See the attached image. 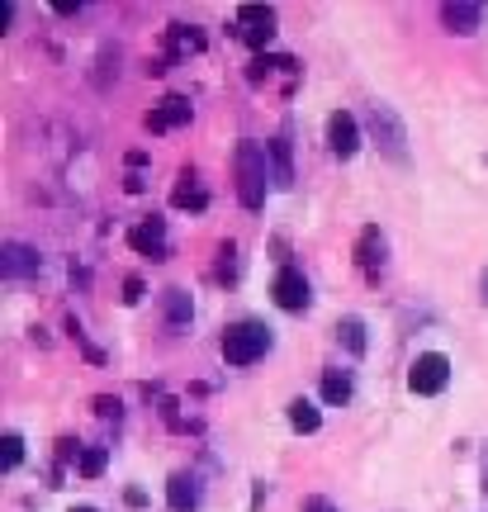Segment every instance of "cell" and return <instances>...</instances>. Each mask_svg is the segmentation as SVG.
<instances>
[{
	"label": "cell",
	"instance_id": "cell-1",
	"mask_svg": "<svg viewBox=\"0 0 488 512\" xmlns=\"http://www.w3.org/2000/svg\"><path fill=\"white\" fill-rule=\"evenodd\" d=\"M233 166H237V200L247 204V209H266V190H271L275 171H271V152L252 138H242L233 152Z\"/></svg>",
	"mask_w": 488,
	"mask_h": 512
},
{
	"label": "cell",
	"instance_id": "cell-2",
	"mask_svg": "<svg viewBox=\"0 0 488 512\" xmlns=\"http://www.w3.org/2000/svg\"><path fill=\"white\" fill-rule=\"evenodd\" d=\"M218 351H223L228 366H252V361H261L271 351V328L256 323V318H242V323H233V328L223 332Z\"/></svg>",
	"mask_w": 488,
	"mask_h": 512
},
{
	"label": "cell",
	"instance_id": "cell-3",
	"mask_svg": "<svg viewBox=\"0 0 488 512\" xmlns=\"http://www.w3.org/2000/svg\"><path fill=\"white\" fill-rule=\"evenodd\" d=\"M365 128H370V138L380 143V152L389 157V162H408V128H403V119H398L394 105L375 100V105L365 110Z\"/></svg>",
	"mask_w": 488,
	"mask_h": 512
},
{
	"label": "cell",
	"instance_id": "cell-4",
	"mask_svg": "<svg viewBox=\"0 0 488 512\" xmlns=\"http://www.w3.org/2000/svg\"><path fill=\"white\" fill-rule=\"evenodd\" d=\"M446 384H451V361H446L441 351H422L413 361V370H408V389L422 394V399H432V394H441Z\"/></svg>",
	"mask_w": 488,
	"mask_h": 512
},
{
	"label": "cell",
	"instance_id": "cell-5",
	"mask_svg": "<svg viewBox=\"0 0 488 512\" xmlns=\"http://www.w3.org/2000/svg\"><path fill=\"white\" fill-rule=\"evenodd\" d=\"M271 294H275V304L285 313H304L308 304H313V290H308V280L299 266H280L271 280Z\"/></svg>",
	"mask_w": 488,
	"mask_h": 512
},
{
	"label": "cell",
	"instance_id": "cell-6",
	"mask_svg": "<svg viewBox=\"0 0 488 512\" xmlns=\"http://www.w3.org/2000/svg\"><path fill=\"white\" fill-rule=\"evenodd\" d=\"M233 29H237V38H242V43H252L256 53H261V48L275 38V10H271V5H242Z\"/></svg>",
	"mask_w": 488,
	"mask_h": 512
},
{
	"label": "cell",
	"instance_id": "cell-7",
	"mask_svg": "<svg viewBox=\"0 0 488 512\" xmlns=\"http://www.w3.org/2000/svg\"><path fill=\"white\" fill-rule=\"evenodd\" d=\"M327 147H332V157H356V147H361V124H356V114H327Z\"/></svg>",
	"mask_w": 488,
	"mask_h": 512
},
{
	"label": "cell",
	"instance_id": "cell-8",
	"mask_svg": "<svg viewBox=\"0 0 488 512\" xmlns=\"http://www.w3.org/2000/svg\"><path fill=\"white\" fill-rule=\"evenodd\" d=\"M43 271V256L34 247H24V242H5L0 247V275L5 280H34Z\"/></svg>",
	"mask_w": 488,
	"mask_h": 512
},
{
	"label": "cell",
	"instance_id": "cell-9",
	"mask_svg": "<svg viewBox=\"0 0 488 512\" xmlns=\"http://www.w3.org/2000/svg\"><path fill=\"white\" fill-rule=\"evenodd\" d=\"M128 247L133 252L152 256V261H166L171 256V247H166V219H143L128 228Z\"/></svg>",
	"mask_w": 488,
	"mask_h": 512
},
{
	"label": "cell",
	"instance_id": "cell-10",
	"mask_svg": "<svg viewBox=\"0 0 488 512\" xmlns=\"http://www.w3.org/2000/svg\"><path fill=\"white\" fill-rule=\"evenodd\" d=\"M190 119H195V105H190L185 95H166L162 105H152L147 128H152V133H176V128H185Z\"/></svg>",
	"mask_w": 488,
	"mask_h": 512
},
{
	"label": "cell",
	"instance_id": "cell-11",
	"mask_svg": "<svg viewBox=\"0 0 488 512\" xmlns=\"http://www.w3.org/2000/svg\"><path fill=\"white\" fill-rule=\"evenodd\" d=\"M199 498H204V489H199V479L190 475V470H176V475L166 479V503H171V512H199Z\"/></svg>",
	"mask_w": 488,
	"mask_h": 512
},
{
	"label": "cell",
	"instance_id": "cell-12",
	"mask_svg": "<svg viewBox=\"0 0 488 512\" xmlns=\"http://www.w3.org/2000/svg\"><path fill=\"white\" fill-rule=\"evenodd\" d=\"M356 266H361L370 280H380L384 271V233L370 223V228H361V238H356Z\"/></svg>",
	"mask_w": 488,
	"mask_h": 512
},
{
	"label": "cell",
	"instance_id": "cell-13",
	"mask_svg": "<svg viewBox=\"0 0 488 512\" xmlns=\"http://www.w3.org/2000/svg\"><path fill=\"white\" fill-rule=\"evenodd\" d=\"M441 24L451 34H474L484 24V5L479 0H451V5H441Z\"/></svg>",
	"mask_w": 488,
	"mask_h": 512
},
{
	"label": "cell",
	"instance_id": "cell-14",
	"mask_svg": "<svg viewBox=\"0 0 488 512\" xmlns=\"http://www.w3.org/2000/svg\"><path fill=\"white\" fill-rule=\"evenodd\" d=\"M185 53H204L199 24H166V57H185Z\"/></svg>",
	"mask_w": 488,
	"mask_h": 512
},
{
	"label": "cell",
	"instance_id": "cell-15",
	"mask_svg": "<svg viewBox=\"0 0 488 512\" xmlns=\"http://www.w3.org/2000/svg\"><path fill=\"white\" fill-rule=\"evenodd\" d=\"M266 152H271L275 185H280V190H290V185H294V152H290V138H285V133H280V138H271V143H266Z\"/></svg>",
	"mask_w": 488,
	"mask_h": 512
},
{
	"label": "cell",
	"instance_id": "cell-16",
	"mask_svg": "<svg viewBox=\"0 0 488 512\" xmlns=\"http://www.w3.org/2000/svg\"><path fill=\"white\" fill-rule=\"evenodd\" d=\"M171 204H176V209H209V195H204V190H199V176L195 171H181V185H176V190H171Z\"/></svg>",
	"mask_w": 488,
	"mask_h": 512
},
{
	"label": "cell",
	"instance_id": "cell-17",
	"mask_svg": "<svg viewBox=\"0 0 488 512\" xmlns=\"http://www.w3.org/2000/svg\"><path fill=\"white\" fill-rule=\"evenodd\" d=\"M190 318H195V304H190V294H185V290H166V328L181 332Z\"/></svg>",
	"mask_w": 488,
	"mask_h": 512
},
{
	"label": "cell",
	"instance_id": "cell-18",
	"mask_svg": "<svg viewBox=\"0 0 488 512\" xmlns=\"http://www.w3.org/2000/svg\"><path fill=\"white\" fill-rule=\"evenodd\" d=\"M351 394H356V384H351V375L346 370H323V399L327 403H351Z\"/></svg>",
	"mask_w": 488,
	"mask_h": 512
},
{
	"label": "cell",
	"instance_id": "cell-19",
	"mask_svg": "<svg viewBox=\"0 0 488 512\" xmlns=\"http://www.w3.org/2000/svg\"><path fill=\"white\" fill-rule=\"evenodd\" d=\"M290 427L308 437V432H318V427H323V413H318L308 399H290Z\"/></svg>",
	"mask_w": 488,
	"mask_h": 512
},
{
	"label": "cell",
	"instance_id": "cell-20",
	"mask_svg": "<svg viewBox=\"0 0 488 512\" xmlns=\"http://www.w3.org/2000/svg\"><path fill=\"white\" fill-rule=\"evenodd\" d=\"M337 342H342L351 356H365V323L361 318H342V323H337Z\"/></svg>",
	"mask_w": 488,
	"mask_h": 512
},
{
	"label": "cell",
	"instance_id": "cell-21",
	"mask_svg": "<svg viewBox=\"0 0 488 512\" xmlns=\"http://www.w3.org/2000/svg\"><path fill=\"white\" fill-rule=\"evenodd\" d=\"M19 460H24V437H19V432H5V437H0V470H15Z\"/></svg>",
	"mask_w": 488,
	"mask_h": 512
},
{
	"label": "cell",
	"instance_id": "cell-22",
	"mask_svg": "<svg viewBox=\"0 0 488 512\" xmlns=\"http://www.w3.org/2000/svg\"><path fill=\"white\" fill-rule=\"evenodd\" d=\"M105 460H109V451H105V446H91L86 456L76 460V470H81V475H86V479H95V475H105Z\"/></svg>",
	"mask_w": 488,
	"mask_h": 512
},
{
	"label": "cell",
	"instance_id": "cell-23",
	"mask_svg": "<svg viewBox=\"0 0 488 512\" xmlns=\"http://www.w3.org/2000/svg\"><path fill=\"white\" fill-rule=\"evenodd\" d=\"M218 280H237V247L233 242L218 247Z\"/></svg>",
	"mask_w": 488,
	"mask_h": 512
},
{
	"label": "cell",
	"instance_id": "cell-24",
	"mask_svg": "<svg viewBox=\"0 0 488 512\" xmlns=\"http://www.w3.org/2000/svg\"><path fill=\"white\" fill-rule=\"evenodd\" d=\"M138 299H143V280H138V275H128L124 280V304H138Z\"/></svg>",
	"mask_w": 488,
	"mask_h": 512
},
{
	"label": "cell",
	"instance_id": "cell-25",
	"mask_svg": "<svg viewBox=\"0 0 488 512\" xmlns=\"http://www.w3.org/2000/svg\"><path fill=\"white\" fill-rule=\"evenodd\" d=\"M95 413L100 418H119V399H95Z\"/></svg>",
	"mask_w": 488,
	"mask_h": 512
},
{
	"label": "cell",
	"instance_id": "cell-26",
	"mask_svg": "<svg viewBox=\"0 0 488 512\" xmlns=\"http://www.w3.org/2000/svg\"><path fill=\"white\" fill-rule=\"evenodd\" d=\"M53 10L62 19H72V15H81V5H76V0H53Z\"/></svg>",
	"mask_w": 488,
	"mask_h": 512
},
{
	"label": "cell",
	"instance_id": "cell-27",
	"mask_svg": "<svg viewBox=\"0 0 488 512\" xmlns=\"http://www.w3.org/2000/svg\"><path fill=\"white\" fill-rule=\"evenodd\" d=\"M304 512H337V508H332L327 498H308V503H304Z\"/></svg>",
	"mask_w": 488,
	"mask_h": 512
},
{
	"label": "cell",
	"instance_id": "cell-28",
	"mask_svg": "<svg viewBox=\"0 0 488 512\" xmlns=\"http://www.w3.org/2000/svg\"><path fill=\"white\" fill-rule=\"evenodd\" d=\"M479 299L488 304V266H484V275H479Z\"/></svg>",
	"mask_w": 488,
	"mask_h": 512
},
{
	"label": "cell",
	"instance_id": "cell-29",
	"mask_svg": "<svg viewBox=\"0 0 488 512\" xmlns=\"http://www.w3.org/2000/svg\"><path fill=\"white\" fill-rule=\"evenodd\" d=\"M479 489H484V498H488V451H484V484H479Z\"/></svg>",
	"mask_w": 488,
	"mask_h": 512
},
{
	"label": "cell",
	"instance_id": "cell-30",
	"mask_svg": "<svg viewBox=\"0 0 488 512\" xmlns=\"http://www.w3.org/2000/svg\"><path fill=\"white\" fill-rule=\"evenodd\" d=\"M72 512H95V508H72Z\"/></svg>",
	"mask_w": 488,
	"mask_h": 512
}]
</instances>
